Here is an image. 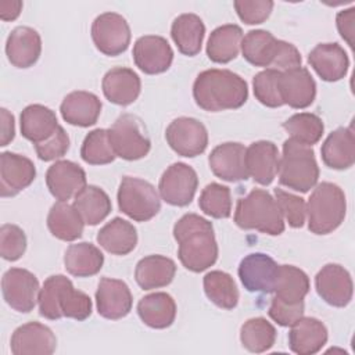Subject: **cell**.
Returning a JSON list of instances; mask_svg holds the SVG:
<instances>
[{
	"instance_id": "obj_1",
	"label": "cell",
	"mask_w": 355,
	"mask_h": 355,
	"mask_svg": "<svg viewBox=\"0 0 355 355\" xmlns=\"http://www.w3.org/2000/svg\"><path fill=\"white\" fill-rule=\"evenodd\" d=\"M173 237L179 244L178 257L190 272H202L218 259V243L214 226L197 214H186L173 225Z\"/></svg>"
},
{
	"instance_id": "obj_2",
	"label": "cell",
	"mask_w": 355,
	"mask_h": 355,
	"mask_svg": "<svg viewBox=\"0 0 355 355\" xmlns=\"http://www.w3.org/2000/svg\"><path fill=\"white\" fill-rule=\"evenodd\" d=\"M196 104L204 111L219 112L236 110L248 98L247 82L229 69H205L200 72L193 83Z\"/></svg>"
},
{
	"instance_id": "obj_3",
	"label": "cell",
	"mask_w": 355,
	"mask_h": 355,
	"mask_svg": "<svg viewBox=\"0 0 355 355\" xmlns=\"http://www.w3.org/2000/svg\"><path fill=\"white\" fill-rule=\"evenodd\" d=\"M37 302L40 316L50 320L69 318L82 322L92 315L93 306L90 297L76 290L64 275H53L44 280Z\"/></svg>"
},
{
	"instance_id": "obj_4",
	"label": "cell",
	"mask_w": 355,
	"mask_h": 355,
	"mask_svg": "<svg viewBox=\"0 0 355 355\" xmlns=\"http://www.w3.org/2000/svg\"><path fill=\"white\" fill-rule=\"evenodd\" d=\"M241 54L254 67L287 71L301 67L298 49L284 40L276 39L270 32L254 29L247 32L241 40Z\"/></svg>"
},
{
	"instance_id": "obj_5",
	"label": "cell",
	"mask_w": 355,
	"mask_h": 355,
	"mask_svg": "<svg viewBox=\"0 0 355 355\" xmlns=\"http://www.w3.org/2000/svg\"><path fill=\"white\" fill-rule=\"evenodd\" d=\"M234 222L240 229L258 230L269 236L284 232V219L276 200L262 189H254L237 201Z\"/></svg>"
},
{
	"instance_id": "obj_6",
	"label": "cell",
	"mask_w": 355,
	"mask_h": 355,
	"mask_svg": "<svg viewBox=\"0 0 355 355\" xmlns=\"http://www.w3.org/2000/svg\"><path fill=\"white\" fill-rule=\"evenodd\" d=\"M347 200L343 189L336 183L322 182L315 186L308 204V229L313 234H329L344 220Z\"/></svg>"
},
{
	"instance_id": "obj_7",
	"label": "cell",
	"mask_w": 355,
	"mask_h": 355,
	"mask_svg": "<svg viewBox=\"0 0 355 355\" xmlns=\"http://www.w3.org/2000/svg\"><path fill=\"white\" fill-rule=\"evenodd\" d=\"M280 184L301 193L313 189L319 179V166L311 146L287 139L283 143V155L279 159Z\"/></svg>"
},
{
	"instance_id": "obj_8",
	"label": "cell",
	"mask_w": 355,
	"mask_h": 355,
	"mask_svg": "<svg viewBox=\"0 0 355 355\" xmlns=\"http://www.w3.org/2000/svg\"><path fill=\"white\" fill-rule=\"evenodd\" d=\"M108 140L116 157L126 161L144 158L151 148L146 125L135 114H122L108 129Z\"/></svg>"
},
{
	"instance_id": "obj_9",
	"label": "cell",
	"mask_w": 355,
	"mask_h": 355,
	"mask_svg": "<svg viewBox=\"0 0 355 355\" xmlns=\"http://www.w3.org/2000/svg\"><path fill=\"white\" fill-rule=\"evenodd\" d=\"M116 198L119 209L136 222H147L161 209L158 191L150 182L140 178L123 176Z\"/></svg>"
},
{
	"instance_id": "obj_10",
	"label": "cell",
	"mask_w": 355,
	"mask_h": 355,
	"mask_svg": "<svg viewBox=\"0 0 355 355\" xmlns=\"http://www.w3.org/2000/svg\"><path fill=\"white\" fill-rule=\"evenodd\" d=\"M92 39L96 49L110 57L126 51L130 44V26L118 12H103L92 24Z\"/></svg>"
},
{
	"instance_id": "obj_11",
	"label": "cell",
	"mask_w": 355,
	"mask_h": 355,
	"mask_svg": "<svg viewBox=\"0 0 355 355\" xmlns=\"http://www.w3.org/2000/svg\"><path fill=\"white\" fill-rule=\"evenodd\" d=\"M165 139L178 155L187 158L202 154L208 146L207 128L202 122L191 116L173 119L165 130Z\"/></svg>"
},
{
	"instance_id": "obj_12",
	"label": "cell",
	"mask_w": 355,
	"mask_h": 355,
	"mask_svg": "<svg viewBox=\"0 0 355 355\" xmlns=\"http://www.w3.org/2000/svg\"><path fill=\"white\" fill-rule=\"evenodd\" d=\"M198 187L197 172L184 162L169 165L159 179V197L169 205H189Z\"/></svg>"
},
{
	"instance_id": "obj_13",
	"label": "cell",
	"mask_w": 355,
	"mask_h": 355,
	"mask_svg": "<svg viewBox=\"0 0 355 355\" xmlns=\"http://www.w3.org/2000/svg\"><path fill=\"white\" fill-rule=\"evenodd\" d=\"M1 291L4 301L17 312H31L39 298L37 277L22 268L8 269L1 279Z\"/></svg>"
},
{
	"instance_id": "obj_14",
	"label": "cell",
	"mask_w": 355,
	"mask_h": 355,
	"mask_svg": "<svg viewBox=\"0 0 355 355\" xmlns=\"http://www.w3.org/2000/svg\"><path fill=\"white\" fill-rule=\"evenodd\" d=\"M315 288L326 304L336 308L347 306L354 294L351 275L338 263H327L316 273Z\"/></svg>"
},
{
	"instance_id": "obj_15",
	"label": "cell",
	"mask_w": 355,
	"mask_h": 355,
	"mask_svg": "<svg viewBox=\"0 0 355 355\" xmlns=\"http://www.w3.org/2000/svg\"><path fill=\"white\" fill-rule=\"evenodd\" d=\"M279 266L266 254H248L239 265V277L244 288L250 293H273L279 276Z\"/></svg>"
},
{
	"instance_id": "obj_16",
	"label": "cell",
	"mask_w": 355,
	"mask_h": 355,
	"mask_svg": "<svg viewBox=\"0 0 355 355\" xmlns=\"http://www.w3.org/2000/svg\"><path fill=\"white\" fill-rule=\"evenodd\" d=\"M133 61L147 75L162 73L172 65L173 50L165 37L144 35L133 44Z\"/></svg>"
},
{
	"instance_id": "obj_17",
	"label": "cell",
	"mask_w": 355,
	"mask_h": 355,
	"mask_svg": "<svg viewBox=\"0 0 355 355\" xmlns=\"http://www.w3.org/2000/svg\"><path fill=\"white\" fill-rule=\"evenodd\" d=\"M35 178L36 168L28 157L11 151L0 154V196L3 198L17 196Z\"/></svg>"
},
{
	"instance_id": "obj_18",
	"label": "cell",
	"mask_w": 355,
	"mask_h": 355,
	"mask_svg": "<svg viewBox=\"0 0 355 355\" xmlns=\"http://www.w3.org/2000/svg\"><path fill=\"white\" fill-rule=\"evenodd\" d=\"M277 87L283 104L291 108H306L316 97V83L309 71L304 67L282 71Z\"/></svg>"
},
{
	"instance_id": "obj_19",
	"label": "cell",
	"mask_w": 355,
	"mask_h": 355,
	"mask_svg": "<svg viewBox=\"0 0 355 355\" xmlns=\"http://www.w3.org/2000/svg\"><path fill=\"white\" fill-rule=\"evenodd\" d=\"M96 304L100 316L118 320L130 312L133 297L129 286L123 280L101 277L96 291Z\"/></svg>"
},
{
	"instance_id": "obj_20",
	"label": "cell",
	"mask_w": 355,
	"mask_h": 355,
	"mask_svg": "<svg viewBox=\"0 0 355 355\" xmlns=\"http://www.w3.org/2000/svg\"><path fill=\"white\" fill-rule=\"evenodd\" d=\"M14 355H51L57 338L50 327L39 322H28L17 327L10 341Z\"/></svg>"
},
{
	"instance_id": "obj_21",
	"label": "cell",
	"mask_w": 355,
	"mask_h": 355,
	"mask_svg": "<svg viewBox=\"0 0 355 355\" xmlns=\"http://www.w3.org/2000/svg\"><path fill=\"white\" fill-rule=\"evenodd\" d=\"M208 164L214 175L226 182L247 180L245 147L237 141H226L216 146L209 157Z\"/></svg>"
},
{
	"instance_id": "obj_22",
	"label": "cell",
	"mask_w": 355,
	"mask_h": 355,
	"mask_svg": "<svg viewBox=\"0 0 355 355\" xmlns=\"http://www.w3.org/2000/svg\"><path fill=\"white\" fill-rule=\"evenodd\" d=\"M49 191L58 201H68L75 197L86 184L85 171L68 159L55 161L46 172Z\"/></svg>"
},
{
	"instance_id": "obj_23",
	"label": "cell",
	"mask_w": 355,
	"mask_h": 355,
	"mask_svg": "<svg viewBox=\"0 0 355 355\" xmlns=\"http://www.w3.org/2000/svg\"><path fill=\"white\" fill-rule=\"evenodd\" d=\"M279 150L273 141L258 140L245 148V168L248 178L262 186L273 182L279 171Z\"/></svg>"
},
{
	"instance_id": "obj_24",
	"label": "cell",
	"mask_w": 355,
	"mask_h": 355,
	"mask_svg": "<svg viewBox=\"0 0 355 355\" xmlns=\"http://www.w3.org/2000/svg\"><path fill=\"white\" fill-rule=\"evenodd\" d=\"M42 53V39L36 29L31 26L14 28L6 42V55L15 68H29L35 65Z\"/></svg>"
},
{
	"instance_id": "obj_25",
	"label": "cell",
	"mask_w": 355,
	"mask_h": 355,
	"mask_svg": "<svg viewBox=\"0 0 355 355\" xmlns=\"http://www.w3.org/2000/svg\"><path fill=\"white\" fill-rule=\"evenodd\" d=\"M308 62L326 82L343 79L349 67V60L338 43H319L308 54Z\"/></svg>"
},
{
	"instance_id": "obj_26",
	"label": "cell",
	"mask_w": 355,
	"mask_h": 355,
	"mask_svg": "<svg viewBox=\"0 0 355 355\" xmlns=\"http://www.w3.org/2000/svg\"><path fill=\"white\" fill-rule=\"evenodd\" d=\"M101 89L110 103L129 105L137 100L141 90V80L133 69L115 67L105 72Z\"/></svg>"
},
{
	"instance_id": "obj_27",
	"label": "cell",
	"mask_w": 355,
	"mask_h": 355,
	"mask_svg": "<svg viewBox=\"0 0 355 355\" xmlns=\"http://www.w3.org/2000/svg\"><path fill=\"white\" fill-rule=\"evenodd\" d=\"M101 107V101L96 94L85 90H75L64 97L60 105V112L67 123L87 128L97 122Z\"/></svg>"
},
{
	"instance_id": "obj_28",
	"label": "cell",
	"mask_w": 355,
	"mask_h": 355,
	"mask_svg": "<svg viewBox=\"0 0 355 355\" xmlns=\"http://www.w3.org/2000/svg\"><path fill=\"white\" fill-rule=\"evenodd\" d=\"M288 347L298 355H313L327 343V329L316 318L301 316L290 326Z\"/></svg>"
},
{
	"instance_id": "obj_29",
	"label": "cell",
	"mask_w": 355,
	"mask_h": 355,
	"mask_svg": "<svg viewBox=\"0 0 355 355\" xmlns=\"http://www.w3.org/2000/svg\"><path fill=\"white\" fill-rule=\"evenodd\" d=\"M322 161L337 171L348 169L355 162V136L352 128H337L322 144Z\"/></svg>"
},
{
	"instance_id": "obj_30",
	"label": "cell",
	"mask_w": 355,
	"mask_h": 355,
	"mask_svg": "<svg viewBox=\"0 0 355 355\" xmlns=\"http://www.w3.org/2000/svg\"><path fill=\"white\" fill-rule=\"evenodd\" d=\"M176 273V263L164 255H147L135 268V279L143 290L168 286Z\"/></svg>"
},
{
	"instance_id": "obj_31",
	"label": "cell",
	"mask_w": 355,
	"mask_h": 355,
	"mask_svg": "<svg viewBox=\"0 0 355 355\" xmlns=\"http://www.w3.org/2000/svg\"><path fill=\"white\" fill-rule=\"evenodd\" d=\"M21 135L33 144L50 137L58 128L57 116L53 110L42 104L25 107L19 115Z\"/></svg>"
},
{
	"instance_id": "obj_32",
	"label": "cell",
	"mask_w": 355,
	"mask_h": 355,
	"mask_svg": "<svg viewBox=\"0 0 355 355\" xmlns=\"http://www.w3.org/2000/svg\"><path fill=\"white\" fill-rule=\"evenodd\" d=\"M96 239L107 252L112 255H128L137 244V230L130 222L116 216L100 229Z\"/></svg>"
},
{
	"instance_id": "obj_33",
	"label": "cell",
	"mask_w": 355,
	"mask_h": 355,
	"mask_svg": "<svg viewBox=\"0 0 355 355\" xmlns=\"http://www.w3.org/2000/svg\"><path fill=\"white\" fill-rule=\"evenodd\" d=\"M205 35V25L202 19L193 14L186 12L176 17L171 26V36L178 50L189 57L200 53Z\"/></svg>"
},
{
	"instance_id": "obj_34",
	"label": "cell",
	"mask_w": 355,
	"mask_h": 355,
	"mask_svg": "<svg viewBox=\"0 0 355 355\" xmlns=\"http://www.w3.org/2000/svg\"><path fill=\"white\" fill-rule=\"evenodd\" d=\"M139 318L151 329H166L176 318V302L168 293L144 295L137 304Z\"/></svg>"
},
{
	"instance_id": "obj_35",
	"label": "cell",
	"mask_w": 355,
	"mask_h": 355,
	"mask_svg": "<svg viewBox=\"0 0 355 355\" xmlns=\"http://www.w3.org/2000/svg\"><path fill=\"white\" fill-rule=\"evenodd\" d=\"M104 263V255L92 243L71 244L64 254V266L75 277H89L97 275Z\"/></svg>"
},
{
	"instance_id": "obj_36",
	"label": "cell",
	"mask_w": 355,
	"mask_h": 355,
	"mask_svg": "<svg viewBox=\"0 0 355 355\" xmlns=\"http://www.w3.org/2000/svg\"><path fill=\"white\" fill-rule=\"evenodd\" d=\"M243 31L236 24H226L215 28L207 43V55L216 64H226L234 60L241 49Z\"/></svg>"
},
{
	"instance_id": "obj_37",
	"label": "cell",
	"mask_w": 355,
	"mask_h": 355,
	"mask_svg": "<svg viewBox=\"0 0 355 355\" xmlns=\"http://www.w3.org/2000/svg\"><path fill=\"white\" fill-rule=\"evenodd\" d=\"M85 222L73 205L67 201H57L51 205L47 215L50 233L62 241H75L83 233Z\"/></svg>"
},
{
	"instance_id": "obj_38",
	"label": "cell",
	"mask_w": 355,
	"mask_h": 355,
	"mask_svg": "<svg viewBox=\"0 0 355 355\" xmlns=\"http://www.w3.org/2000/svg\"><path fill=\"white\" fill-rule=\"evenodd\" d=\"M80 214L85 225L96 226L103 222L111 212V200L108 194L94 186H85L75 197L72 204Z\"/></svg>"
},
{
	"instance_id": "obj_39",
	"label": "cell",
	"mask_w": 355,
	"mask_h": 355,
	"mask_svg": "<svg viewBox=\"0 0 355 355\" xmlns=\"http://www.w3.org/2000/svg\"><path fill=\"white\" fill-rule=\"evenodd\" d=\"M309 287V277L302 269L294 265L279 266V276L273 288L275 297L290 304L304 302Z\"/></svg>"
},
{
	"instance_id": "obj_40",
	"label": "cell",
	"mask_w": 355,
	"mask_h": 355,
	"mask_svg": "<svg viewBox=\"0 0 355 355\" xmlns=\"http://www.w3.org/2000/svg\"><path fill=\"white\" fill-rule=\"evenodd\" d=\"M205 295L222 309H233L239 302V290L233 277L222 270H211L202 280Z\"/></svg>"
},
{
	"instance_id": "obj_41",
	"label": "cell",
	"mask_w": 355,
	"mask_h": 355,
	"mask_svg": "<svg viewBox=\"0 0 355 355\" xmlns=\"http://www.w3.org/2000/svg\"><path fill=\"white\" fill-rule=\"evenodd\" d=\"M276 329L265 318H251L240 329L241 345L254 354L270 349L276 341Z\"/></svg>"
},
{
	"instance_id": "obj_42",
	"label": "cell",
	"mask_w": 355,
	"mask_h": 355,
	"mask_svg": "<svg viewBox=\"0 0 355 355\" xmlns=\"http://www.w3.org/2000/svg\"><path fill=\"white\" fill-rule=\"evenodd\" d=\"M283 128L290 135V139L311 147L322 139L324 130L320 116L312 112H298L291 115L283 122Z\"/></svg>"
},
{
	"instance_id": "obj_43",
	"label": "cell",
	"mask_w": 355,
	"mask_h": 355,
	"mask_svg": "<svg viewBox=\"0 0 355 355\" xmlns=\"http://www.w3.org/2000/svg\"><path fill=\"white\" fill-rule=\"evenodd\" d=\"M200 209L215 219H226L232 214V194L227 186L219 183L207 184L198 198Z\"/></svg>"
},
{
	"instance_id": "obj_44",
	"label": "cell",
	"mask_w": 355,
	"mask_h": 355,
	"mask_svg": "<svg viewBox=\"0 0 355 355\" xmlns=\"http://www.w3.org/2000/svg\"><path fill=\"white\" fill-rule=\"evenodd\" d=\"M80 157L89 165H107L115 159L107 129H94L86 135L80 147Z\"/></svg>"
},
{
	"instance_id": "obj_45",
	"label": "cell",
	"mask_w": 355,
	"mask_h": 355,
	"mask_svg": "<svg viewBox=\"0 0 355 355\" xmlns=\"http://www.w3.org/2000/svg\"><path fill=\"white\" fill-rule=\"evenodd\" d=\"M282 71L277 69H263L258 72L252 79V89L255 98L269 107V108H277L283 105V101L280 98L277 80Z\"/></svg>"
},
{
	"instance_id": "obj_46",
	"label": "cell",
	"mask_w": 355,
	"mask_h": 355,
	"mask_svg": "<svg viewBox=\"0 0 355 355\" xmlns=\"http://www.w3.org/2000/svg\"><path fill=\"white\" fill-rule=\"evenodd\" d=\"M275 200L283 215V219L288 226L298 229L304 226L306 215V204L302 197L284 191L282 189H275Z\"/></svg>"
},
{
	"instance_id": "obj_47",
	"label": "cell",
	"mask_w": 355,
	"mask_h": 355,
	"mask_svg": "<svg viewBox=\"0 0 355 355\" xmlns=\"http://www.w3.org/2000/svg\"><path fill=\"white\" fill-rule=\"evenodd\" d=\"M26 250V236L24 230L12 223L0 227V255L6 261H18Z\"/></svg>"
},
{
	"instance_id": "obj_48",
	"label": "cell",
	"mask_w": 355,
	"mask_h": 355,
	"mask_svg": "<svg viewBox=\"0 0 355 355\" xmlns=\"http://www.w3.org/2000/svg\"><path fill=\"white\" fill-rule=\"evenodd\" d=\"M35 151L42 161H54L64 157L69 148V137L62 126L58 125L55 132L46 140L33 144Z\"/></svg>"
},
{
	"instance_id": "obj_49",
	"label": "cell",
	"mask_w": 355,
	"mask_h": 355,
	"mask_svg": "<svg viewBox=\"0 0 355 355\" xmlns=\"http://www.w3.org/2000/svg\"><path fill=\"white\" fill-rule=\"evenodd\" d=\"M233 6L239 18L248 25L262 24L269 18L273 10V1L270 0H255V1L236 0Z\"/></svg>"
},
{
	"instance_id": "obj_50",
	"label": "cell",
	"mask_w": 355,
	"mask_h": 355,
	"mask_svg": "<svg viewBox=\"0 0 355 355\" xmlns=\"http://www.w3.org/2000/svg\"><path fill=\"white\" fill-rule=\"evenodd\" d=\"M304 309L305 305L304 302H297V304H290L284 302L277 297H273L269 305V316L272 320H275L277 324L287 327L295 323L301 316H304Z\"/></svg>"
},
{
	"instance_id": "obj_51",
	"label": "cell",
	"mask_w": 355,
	"mask_h": 355,
	"mask_svg": "<svg viewBox=\"0 0 355 355\" xmlns=\"http://www.w3.org/2000/svg\"><path fill=\"white\" fill-rule=\"evenodd\" d=\"M354 17H355V8L351 7L348 10H343L336 17L337 29L341 35V37L352 47L354 46Z\"/></svg>"
},
{
	"instance_id": "obj_52",
	"label": "cell",
	"mask_w": 355,
	"mask_h": 355,
	"mask_svg": "<svg viewBox=\"0 0 355 355\" xmlns=\"http://www.w3.org/2000/svg\"><path fill=\"white\" fill-rule=\"evenodd\" d=\"M1 114V139H0V146H7L15 136V123H14V116L7 108L0 110Z\"/></svg>"
},
{
	"instance_id": "obj_53",
	"label": "cell",
	"mask_w": 355,
	"mask_h": 355,
	"mask_svg": "<svg viewBox=\"0 0 355 355\" xmlns=\"http://www.w3.org/2000/svg\"><path fill=\"white\" fill-rule=\"evenodd\" d=\"M21 10H22V1L19 0L0 1V18L3 21H14L21 14Z\"/></svg>"
}]
</instances>
